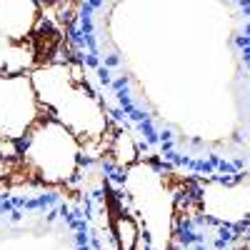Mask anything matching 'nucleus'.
I'll return each instance as SVG.
<instances>
[{
  "mask_svg": "<svg viewBox=\"0 0 250 250\" xmlns=\"http://www.w3.org/2000/svg\"><path fill=\"white\" fill-rule=\"evenodd\" d=\"M35 98L50 118L80 140L83 155L88 148L108 153L110 118L103 105V100L85 85V75H80V68L73 62L45 60L28 75Z\"/></svg>",
  "mask_w": 250,
  "mask_h": 250,
  "instance_id": "1",
  "label": "nucleus"
},
{
  "mask_svg": "<svg viewBox=\"0 0 250 250\" xmlns=\"http://www.w3.org/2000/svg\"><path fill=\"white\" fill-rule=\"evenodd\" d=\"M83 165L80 140L55 118L43 115L20 140V168L45 185L70 183Z\"/></svg>",
  "mask_w": 250,
  "mask_h": 250,
  "instance_id": "2",
  "label": "nucleus"
},
{
  "mask_svg": "<svg viewBox=\"0 0 250 250\" xmlns=\"http://www.w3.org/2000/svg\"><path fill=\"white\" fill-rule=\"evenodd\" d=\"M125 190L130 195L133 210L138 213L148 243L155 250H168V240L173 233L175 200L168 183L148 163H135L125 175Z\"/></svg>",
  "mask_w": 250,
  "mask_h": 250,
  "instance_id": "3",
  "label": "nucleus"
},
{
  "mask_svg": "<svg viewBox=\"0 0 250 250\" xmlns=\"http://www.w3.org/2000/svg\"><path fill=\"white\" fill-rule=\"evenodd\" d=\"M48 115L35 98L30 78H0V138L20 143Z\"/></svg>",
  "mask_w": 250,
  "mask_h": 250,
  "instance_id": "4",
  "label": "nucleus"
},
{
  "mask_svg": "<svg viewBox=\"0 0 250 250\" xmlns=\"http://www.w3.org/2000/svg\"><path fill=\"white\" fill-rule=\"evenodd\" d=\"M198 200L203 215L218 225L238 228L250 223V178L205 180Z\"/></svg>",
  "mask_w": 250,
  "mask_h": 250,
  "instance_id": "5",
  "label": "nucleus"
},
{
  "mask_svg": "<svg viewBox=\"0 0 250 250\" xmlns=\"http://www.w3.org/2000/svg\"><path fill=\"white\" fill-rule=\"evenodd\" d=\"M43 20V5L35 0H0V40L25 43L35 38Z\"/></svg>",
  "mask_w": 250,
  "mask_h": 250,
  "instance_id": "6",
  "label": "nucleus"
},
{
  "mask_svg": "<svg viewBox=\"0 0 250 250\" xmlns=\"http://www.w3.org/2000/svg\"><path fill=\"white\" fill-rule=\"evenodd\" d=\"M40 50L35 45V38L25 43H5L0 50V78H23L30 75L40 65Z\"/></svg>",
  "mask_w": 250,
  "mask_h": 250,
  "instance_id": "7",
  "label": "nucleus"
},
{
  "mask_svg": "<svg viewBox=\"0 0 250 250\" xmlns=\"http://www.w3.org/2000/svg\"><path fill=\"white\" fill-rule=\"evenodd\" d=\"M108 158L118 165L120 170H130L133 165L138 163L140 158V150H138V140L130 130H115L108 140Z\"/></svg>",
  "mask_w": 250,
  "mask_h": 250,
  "instance_id": "8",
  "label": "nucleus"
},
{
  "mask_svg": "<svg viewBox=\"0 0 250 250\" xmlns=\"http://www.w3.org/2000/svg\"><path fill=\"white\" fill-rule=\"evenodd\" d=\"M113 238L118 243V250H138L143 240V228L133 213H118L113 218Z\"/></svg>",
  "mask_w": 250,
  "mask_h": 250,
  "instance_id": "9",
  "label": "nucleus"
},
{
  "mask_svg": "<svg viewBox=\"0 0 250 250\" xmlns=\"http://www.w3.org/2000/svg\"><path fill=\"white\" fill-rule=\"evenodd\" d=\"M13 165L15 163H8V160H0V183H3L10 173H13Z\"/></svg>",
  "mask_w": 250,
  "mask_h": 250,
  "instance_id": "10",
  "label": "nucleus"
}]
</instances>
